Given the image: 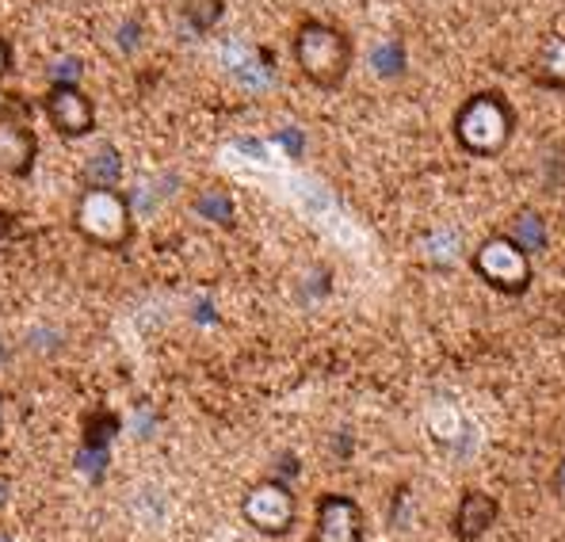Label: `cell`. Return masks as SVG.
<instances>
[{"mask_svg": "<svg viewBox=\"0 0 565 542\" xmlns=\"http://www.w3.org/2000/svg\"><path fill=\"white\" fill-rule=\"evenodd\" d=\"M520 127V115L512 107V99L497 88H481L470 92L451 115V138L455 146L467 157H478V161H493V157H504V149L512 146Z\"/></svg>", "mask_w": 565, "mask_h": 542, "instance_id": "6da1fadb", "label": "cell"}, {"mask_svg": "<svg viewBox=\"0 0 565 542\" xmlns=\"http://www.w3.org/2000/svg\"><path fill=\"white\" fill-rule=\"evenodd\" d=\"M290 54L302 81L321 92H337L355 65V39L332 20H302L290 35Z\"/></svg>", "mask_w": 565, "mask_h": 542, "instance_id": "7a4b0ae2", "label": "cell"}, {"mask_svg": "<svg viewBox=\"0 0 565 542\" xmlns=\"http://www.w3.org/2000/svg\"><path fill=\"white\" fill-rule=\"evenodd\" d=\"M73 230L96 248H127L135 241V199L119 188L85 183L73 203Z\"/></svg>", "mask_w": 565, "mask_h": 542, "instance_id": "3957f363", "label": "cell"}, {"mask_svg": "<svg viewBox=\"0 0 565 542\" xmlns=\"http://www.w3.org/2000/svg\"><path fill=\"white\" fill-rule=\"evenodd\" d=\"M535 256H527L512 237L504 233H489L486 241H478V248L470 253V268L486 283L489 290L504 298H520L535 283V268H531Z\"/></svg>", "mask_w": 565, "mask_h": 542, "instance_id": "277c9868", "label": "cell"}, {"mask_svg": "<svg viewBox=\"0 0 565 542\" xmlns=\"http://www.w3.org/2000/svg\"><path fill=\"white\" fill-rule=\"evenodd\" d=\"M241 516L253 531L268 539H282L295 528V493H290L287 481L268 478L260 486H253L241 500Z\"/></svg>", "mask_w": 565, "mask_h": 542, "instance_id": "5b68a950", "label": "cell"}, {"mask_svg": "<svg viewBox=\"0 0 565 542\" xmlns=\"http://www.w3.org/2000/svg\"><path fill=\"white\" fill-rule=\"evenodd\" d=\"M310 542H367V516L348 493H321L313 504Z\"/></svg>", "mask_w": 565, "mask_h": 542, "instance_id": "8992f818", "label": "cell"}, {"mask_svg": "<svg viewBox=\"0 0 565 542\" xmlns=\"http://www.w3.org/2000/svg\"><path fill=\"white\" fill-rule=\"evenodd\" d=\"M43 111L62 138H88L96 127V104L81 85H50Z\"/></svg>", "mask_w": 565, "mask_h": 542, "instance_id": "52a82bcc", "label": "cell"}, {"mask_svg": "<svg viewBox=\"0 0 565 542\" xmlns=\"http://www.w3.org/2000/svg\"><path fill=\"white\" fill-rule=\"evenodd\" d=\"M497 520H501V500L486 489H467L451 512V535L455 542H478L493 531Z\"/></svg>", "mask_w": 565, "mask_h": 542, "instance_id": "ba28073f", "label": "cell"}, {"mask_svg": "<svg viewBox=\"0 0 565 542\" xmlns=\"http://www.w3.org/2000/svg\"><path fill=\"white\" fill-rule=\"evenodd\" d=\"M527 81L543 92H565V35L546 31L535 46V57L527 65Z\"/></svg>", "mask_w": 565, "mask_h": 542, "instance_id": "9c48e42d", "label": "cell"}, {"mask_svg": "<svg viewBox=\"0 0 565 542\" xmlns=\"http://www.w3.org/2000/svg\"><path fill=\"white\" fill-rule=\"evenodd\" d=\"M35 153H39V141L28 127H20V123H0V172L20 177V180L31 177Z\"/></svg>", "mask_w": 565, "mask_h": 542, "instance_id": "30bf717a", "label": "cell"}, {"mask_svg": "<svg viewBox=\"0 0 565 542\" xmlns=\"http://www.w3.org/2000/svg\"><path fill=\"white\" fill-rule=\"evenodd\" d=\"M501 233L516 241L527 256H543L546 248H551V226H546V219L535 211V206H520V211H512V219L504 222Z\"/></svg>", "mask_w": 565, "mask_h": 542, "instance_id": "8fae6325", "label": "cell"}, {"mask_svg": "<svg viewBox=\"0 0 565 542\" xmlns=\"http://www.w3.org/2000/svg\"><path fill=\"white\" fill-rule=\"evenodd\" d=\"M191 206H195L199 219L214 222V226H222V230H230V226H234V219H237L234 195H230L226 188H218V183H214V188H199L195 199H191Z\"/></svg>", "mask_w": 565, "mask_h": 542, "instance_id": "7c38bea8", "label": "cell"}, {"mask_svg": "<svg viewBox=\"0 0 565 542\" xmlns=\"http://www.w3.org/2000/svg\"><path fill=\"white\" fill-rule=\"evenodd\" d=\"M371 70L375 77L382 81H402L409 73V54H405V43L402 39H382V43L371 50Z\"/></svg>", "mask_w": 565, "mask_h": 542, "instance_id": "4fadbf2b", "label": "cell"}, {"mask_svg": "<svg viewBox=\"0 0 565 542\" xmlns=\"http://www.w3.org/2000/svg\"><path fill=\"white\" fill-rule=\"evenodd\" d=\"M122 180V157L115 146H99L85 164V183L93 188H119Z\"/></svg>", "mask_w": 565, "mask_h": 542, "instance_id": "5bb4252c", "label": "cell"}, {"mask_svg": "<svg viewBox=\"0 0 565 542\" xmlns=\"http://www.w3.org/2000/svg\"><path fill=\"white\" fill-rule=\"evenodd\" d=\"M386 523L394 531H409L417 523V497H413V486H397L390 493V504H386Z\"/></svg>", "mask_w": 565, "mask_h": 542, "instance_id": "9a60e30c", "label": "cell"}, {"mask_svg": "<svg viewBox=\"0 0 565 542\" xmlns=\"http://www.w3.org/2000/svg\"><path fill=\"white\" fill-rule=\"evenodd\" d=\"M543 172H546V188L565 191V141H554V146L546 149Z\"/></svg>", "mask_w": 565, "mask_h": 542, "instance_id": "2e32d148", "label": "cell"}, {"mask_svg": "<svg viewBox=\"0 0 565 542\" xmlns=\"http://www.w3.org/2000/svg\"><path fill=\"white\" fill-rule=\"evenodd\" d=\"M81 57H57L54 70H50V77H54V85H81Z\"/></svg>", "mask_w": 565, "mask_h": 542, "instance_id": "e0dca14e", "label": "cell"}, {"mask_svg": "<svg viewBox=\"0 0 565 542\" xmlns=\"http://www.w3.org/2000/svg\"><path fill=\"white\" fill-rule=\"evenodd\" d=\"M551 489H554V497L565 500V455L558 458V466H554V474H551Z\"/></svg>", "mask_w": 565, "mask_h": 542, "instance_id": "ac0fdd59", "label": "cell"}, {"mask_svg": "<svg viewBox=\"0 0 565 542\" xmlns=\"http://www.w3.org/2000/svg\"><path fill=\"white\" fill-rule=\"evenodd\" d=\"M8 70H12V46H8L4 39H0V77H4Z\"/></svg>", "mask_w": 565, "mask_h": 542, "instance_id": "d6986e66", "label": "cell"}, {"mask_svg": "<svg viewBox=\"0 0 565 542\" xmlns=\"http://www.w3.org/2000/svg\"><path fill=\"white\" fill-rule=\"evenodd\" d=\"M4 500H8V481H0V508H4Z\"/></svg>", "mask_w": 565, "mask_h": 542, "instance_id": "ffe728a7", "label": "cell"}, {"mask_svg": "<svg viewBox=\"0 0 565 542\" xmlns=\"http://www.w3.org/2000/svg\"><path fill=\"white\" fill-rule=\"evenodd\" d=\"M0 542H12V539H8V535H4V531H0Z\"/></svg>", "mask_w": 565, "mask_h": 542, "instance_id": "44dd1931", "label": "cell"}]
</instances>
